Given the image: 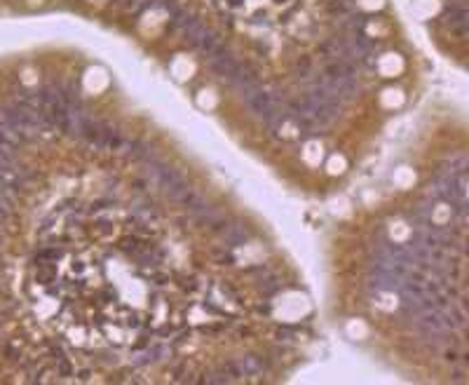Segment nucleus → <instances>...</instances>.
Masks as SVG:
<instances>
[{
    "instance_id": "nucleus-6",
    "label": "nucleus",
    "mask_w": 469,
    "mask_h": 385,
    "mask_svg": "<svg viewBox=\"0 0 469 385\" xmlns=\"http://www.w3.org/2000/svg\"><path fill=\"white\" fill-rule=\"evenodd\" d=\"M179 202L183 204V207H186V209L190 211L192 216H200V214H204V211L209 209V204L204 202V198L200 195V192H195V190H188L186 195L179 200Z\"/></svg>"
},
{
    "instance_id": "nucleus-15",
    "label": "nucleus",
    "mask_w": 469,
    "mask_h": 385,
    "mask_svg": "<svg viewBox=\"0 0 469 385\" xmlns=\"http://www.w3.org/2000/svg\"><path fill=\"white\" fill-rule=\"evenodd\" d=\"M181 286H183V289H188V292H195L197 286V277H183V282H181Z\"/></svg>"
},
{
    "instance_id": "nucleus-10",
    "label": "nucleus",
    "mask_w": 469,
    "mask_h": 385,
    "mask_svg": "<svg viewBox=\"0 0 469 385\" xmlns=\"http://www.w3.org/2000/svg\"><path fill=\"white\" fill-rule=\"evenodd\" d=\"M188 190H190V188H188V183L183 181V179H181V181H176V183H171L169 188H164L167 198H169V200H176V202H179V200L183 198V195H186Z\"/></svg>"
},
{
    "instance_id": "nucleus-19",
    "label": "nucleus",
    "mask_w": 469,
    "mask_h": 385,
    "mask_svg": "<svg viewBox=\"0 0 469 385\" xmlns=\"http://www.w3.org/2000/svg\"><path fill=\"white\" fill-rule=\"evenodd\" d=\"M232 5H242V0H230Z\"/></svg>"
},
{
    "instance_id": "nucleus-20",
    "label": "nucleus",
    "mask_w": 469,
    "mask_h": 385,
    "mask_svg": "<svg viewBox=\"0 0 469 385\" xmlns=\"http://www.w3.org/2000/svg\"><path fill=\"white\" fill-rule=\"evenodd\" d=\"M277 3H282V0H277Z\"/></svg>"
},
{
    "instance_id": "nucleus-5",
    "label": "nucleus",
    "mask_w": 469,
    "mask_h": 385,
    "mask_svg": "<svg viewBox=\"0 0 469 385\" xmlns=\"http://www.w3.org/2000/svg\"><path fill=\"white\" fill-rule=\"evenodd\" d=\"M448 17V23H451V29H455L460 35L467 33V10H464V5H451L446 12Z\"/></svg>"
},
{
    "instance_id": "nucleus-18",
    "label": "nucleus",
    "mask_w": 469,
    "mask_h": 385,
    "mask_svg": "<svg viewBox=\"0 0 469 385\" xmlns=\"http://www.w3.org/2000/svg\"><path fill=\"white\" fill-rule=\"evenodd\" d=\"M78 380H80V383L92 380V369H80V371H78Z\"/></svg>"
},
{
    "instance_id": "nucleus-2",
    "label": "nucleus",
    "mask_w": 469,
    "mask_h": 385,
    "mask_svg": "<svg viewBox=\"0 0 469 385\" xmlns=\"http://www.w3.org/2000/svg\"><path fill=\"white\" fill-rule=\"evenodd\" d=\"M404 277H397L392 273H385V270H373V275L368 277V284L378 292H399Z\"/></svg>"
},
{
    "instance_id": "nucleus-9",
    "label": "nucleus",
    "mask_w": 469,
    "mask_h": 385,
    "mask_svg": "<svg viewBox=\"0 0 469 385\" xmlns=\"http://www.w3.org/2000/svg\"><path fill=\"white\" fill-rule=\"evenodd\" d=\"M329 14L331 17H350L352 14V7L345 3V0H331L329 3Z\"/></svg>"
},
{
    "instance_id": "nucleus-11",
    "label": "nucleus",
    "mask_w": 469,
    "mask_h": 385,
    "mask_svg": "<svg viewBox=\"0 0 469 385\" xmlns=\"http://www.w3.org/2000/svg\"><path fill=\"white\" fill-rule=\"evenodd\" d=\"M47 348H50V357H52L54 362H57V359H61V357H66L64 345L59 343V341H47Z\"/></svg>"
},
{
    "instance_id": "nucleus-7",
    "label": "nucleus",
    "mask_w": 469,
    "mask_h": 385,
    "mask_svg": "<svg viewBox=\"0 0 469 385\" xmlns=\"http://www.w3.org/2000/svg\"><path fill=\"white\" fill-rule=\"evenodd\" d=\"M239 367H242L244 376H256V374H261L263 369L270 367V364H267V359H263L258 355H246L239 359Z\"/></svg>"
},
{
    "instance_id": "nucleus-17",
    "label": "nucleus",
    "mask_w": 469,
    "mask_h": 385,
    "mask_svg": "<svg viewBox=\"0 0 469 385\" xmlns=\"http://www.w3.org/2000/svg\"><path fill=\"white\" fill-rule=\"evenodd\" d=\"M312 70V64H310V59H303V61H298V73L301 76H307Z\"/></svg>"
},
{
    "instance_id": "nucleus-12",
    "label": "nucleus",
    "mask_w": 469,
    "mask_h": 385,
    "mask_svg": "<svg viewBox=\"0 0 469 385\" xmlns=\"http://www.w3.org/2000/svg\"><path fill=\"white\" fill-rule=\"evenodd\" d=\"M57 376H73V367H70L68 357L57 359Z\"/></svg>"
},
{
    "instance_id": "nucleus-13",
    "label": "nucleus",
    "mask_w": 469,
    "mask_h": 385,
    "mask_svg": "<svg viewBox=\"0 0 469 385\" xmlns=\"http://www.w3.org/2000/svg\"><path fill=\"white\" fill-rule=\"evenodd\" d=\"M98 362L117 367V364H120V357H117V352H98Z\"/></svg>"
},
{
    "instance_id": "nucleus-16",
    "label": "nucleus",
    "mask_w": 469,
    "mask_h": 385,
    "mask_svg": "<svg viewBox=\"0 0 469 385\" xmlns=\"http://www.w3.org/2000/svg\"><path fill=\"white\" fill-rule=\"evenodd\" d=\"M277 339L279 341H291V339H293V329H291V327H282L277 331Z\"/></svg>"
},
{
    "instance_id": "nucleus-14",
    "label": "nucleus",
    "mask_w": 469,
    "mask_h": 385,
    "mask_svg": "<svg viewBox=\"0 0 469 385\" xmlns=\"http://www.w3.org/2000/svg\"><path fill=\"white\" fill-rule=\"evenodd\" d=\"M3 352H5L7 359H19V357H21V350H19V345H12V343H5V345H3Z\"/></svg>"
},
{
    "instance_id": "nucleus-3",
    "label": "nucleus",
    "mask_w": 469,
    "mask_h": 385,
    "mask_svg": "<svg viewBox=\"0 0 469 385\" xmlns=\"http://www.w3.org/2000/svg\"><path fill=\"white\" fill-rule=\"evenodd\" d=\"M171 355V348L169 345H153V348H148L145 352H141V355L132 357V364L134 367H145V364H157L162 362V359H167V357Z\"/></svg>"
},
{
    "instance_id": "nucleus-8",
    "label": "nucleus",
    "mask_w": 469,
    "mask_h": 385,
    "mask_svg": "<svg viewBox=\"0 0 469 385\" xmlns=\"http://www.w3.org/2000/svg\"><path fill=\"white\" fill-rule=\"evenodd\" d=\"M127 155L132 160H141V162H148V160H153V151L145 146L143 141H129V143H127Z\"/></svg>"
},
{
    "instance_id": "nucleus-1",
    "label": "nucleus",
    "mask_w": 469,
    "mask_h": 385,
    "mask_svg": "<svg viewBox=\"0 0 469 385\" xmlns=\"http://www.w3.org/2000/svg\"><path fill=\"white\" fill-rule=\"evenodd\" d=\"M237 66H239V61L232 57L223 45L209 54V68L214 70L216 76H220V78H230L232 73L237 70Z\"/></svg>"
},
{
    "instance_id": "nucleus-4",
    "label": "nucleus",
    "mask_w": 469,
    "mask_h": 385,
    "mask_svg": "<svg viewBox=\"0 0 469 385\" xmlns=\"http://www.w3.org/2000/svg\"><path fill=\"white\" fill-rule=\"evenodd\" d=\"M220 237H223V242L230 247H242L249 242V233H246L244 226H239V223H228V226L220 230Z\"/></svg>"
}]
</instances>
